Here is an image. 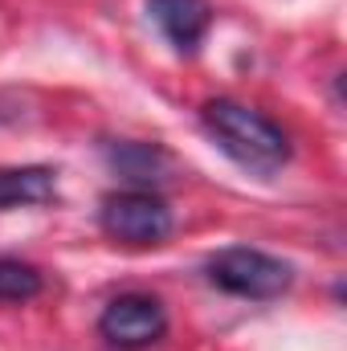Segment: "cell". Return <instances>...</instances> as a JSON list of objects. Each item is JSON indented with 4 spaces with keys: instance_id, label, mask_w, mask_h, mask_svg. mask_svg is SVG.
I'll list each match as a JSON object with an SVG mask.
<instances>
[{
    "instance_id": "2",
    "label": "cell",
    "mask_w": 347,
    "mask_h": 351,
    "mask_svg": "<svg viewBox=\"0 0 347 351\" xmlns=\"http://www.w3.org/2000/svg\"><path fill=\"white\" fill-rule=\"evenodd\" d=\"M204 278L233 294V298H250V302H274L290 290L294 282V265L265 254V250H254V245H229L221 254H213L204 262Z\"/></svg>"
},
{
    "instance_id": "6",
    "label": "cell",
    "mask_w": 347,
    "mask_h": 351,
    "mask_svg": "<svg viewBox=\"0 0 347 351\" xmlns=\"http://www.w3.org/2000/svg\"><path fill=\"white\" fill-rule=\"evenodd\" d=\"M106 164L123 176L127 184L147 188V192H152L156 184L172 180V172H176V160L160 147V143H131V139L106 143Z\"/></svg>"
},
{
    "instance_id": "3",
    "label": "cell",
    "mask_w": 347,
    "mask_h": 351,
    "mask_svg": "<svg viewBox=\"0 0 347 351\" xmlns=\"http://www.w3.org/2000/svg\"><path fill=\"white\" fill-rule=\"evenodd\" d=\"M98 225L110 241L123 245H160L172 237V208L164 204V196L147 192V188H127V192H110L98 204Z\"/></svg>"
},
{
    "instance_id": "1",
    "label": "cell",
    "mask_w": 347,
    "mask_h": 351,
    "mask_svg": "<svg viewBox=\"0 0 347 351\" xmlns=\"http://www.w3.org/2000/svg\"><path fill=\"white\" fill-rule=\"evenodd\" d=\"M200 123L204 131L217 139V147L237 160L241 168L254 172H278L290 160V135L254 106L233 102V98H208L200 106Z\"/></svg>"
},
{
    "instance_id": "7",
    "label": "cell",
    "mask_w": 347,
    "mask_h": 351,
    "mask_svg": "<svg viewBox=\"0 0 347 351\" xmlns=\"http://www.w3.org/2000/svg\"><path fill=\"white\" fill-rule=\"evenodd\" d=\"M53 192H58L53 168H41V164L0 168V213L21 208V204H45V200H53Z\"/></svg>"
},
{
    "instance_id": "4",
    "label": "cell",
    "mask_w": 347,
    "mask_h": 351,
    "mask_svg": "<svg viewBox=\"0 0 347 351\" xmlns=\"http://www.w3.org/2000/svg\"><path fill=\"white\" fill-rule=\"evenodd\" d=\"M98 335L115 348H152L168 335V311L156 294H119L98 315Z\"/></svg>"
},
{
    "instance_id": "8",
    "label": "cell",
    "mask_w": 347,
    "mask_h": 351,
    "mask_svg": "<svg viewBox=\"0 0 347 351\" xmlns=\"http://www.w3.org/2000/svg\"><path fill=\"white\" fill-rule=\"evenodd\" d=\"M45 286L41 269L21 258H0V302H29Z\"/></svg>"
},
{
    "instance_id": "5",
    "label": "cell",
    "mask_w": 347,
    "mask_h": 351,
    "mask_svg": "<svg viewBox=\"0 0 347 351\" xmlns=\"http://www.w3.org/2000/svg\"><path fill=\"white\" fill-rule=\"evenodd\" d=\"M147 12L160 25V33L172 41L176 53H196L213 25L208 0H147Z\"/></svg>"
}]
</instances>
